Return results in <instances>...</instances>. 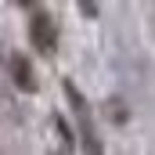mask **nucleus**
<instances>
[{
    "label": "nucleus",
    "mask_w": 155,
    "mask_h": 155,
    "mask_svg": "<svg viewBox=\"0 0 155 155\" xmlns=\"http://www.w3.org/2000/svg\"><path fill=\"white\" fill-rule=\"evenodd\" d=\"M29 36H33V43H36V51H43V54L54 51V25H51V15H33Z\"/></svg>",
    "instance_id": "nucleus-1"
},
{
    "label": "nucleus",
    "mask_w": 155,
    "mask_h": 155,
    "mask_svg": "<svg viewBox=\"0 0 155 155\" xmlns=\"http://www.w3.org/2000/svg\"><path fill=\"white\" fill-rule=\"evenodd\" d=\"M11 72H15V83H18L22 90H33V69H29V61H25L22 54L11 58Z\"/></svg>",
    "instance_id": "nucleus-2"
}]
</instances>
